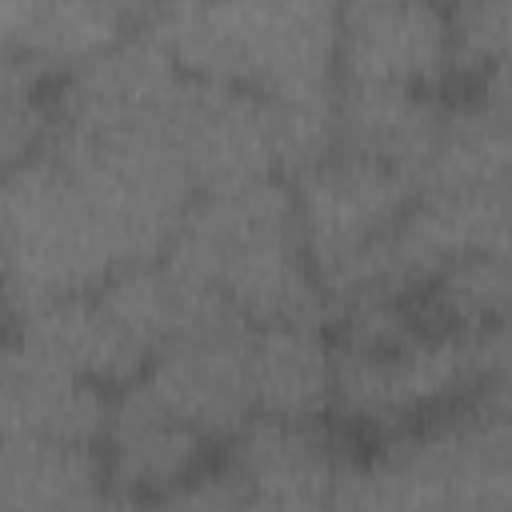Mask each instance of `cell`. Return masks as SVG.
<instances>
[{
    "label": "cell",
    "mask_w": 512,
    "mask_h": 512,
    "mask_svg": "<svg viewBox=\"0 0 512 512\" xmlns=\"http://www.w3.org/2000/svg\"><path fill=\"white\" fill-rule=\"evenodd\" d=\"M160 260L220 292L248 328H332L328 300L300 244L288 180L196 196Z\"/></svg>",
    "instance_id": "obj_1"
},
{
    "label": "cell",
    "mask_w": 512,
    "mask_h": 512,
    "mask_svg": "<svg viewBox=\"0 0 512 512\" xmlns=\"http://www.w3.org/2000/svg\"><path fill=\"white\" fill-rule=\"evenodd\" d=\"M344 0H160L140 24L184 76L268 100L336 88Z\"/></svg>",
    "instance_id": "obj_2"
},
{
    "label": "cell",
    "mask_w": 512,
    "mask_h": 512,
    "mask_svg": "<svg viewBox=\"0 0 512 512\" xmlns=\"http://www.w3.org/2000/svg\"><path fill=\"white\" fill-rule=\"evenodd\" d=\"M512 504L508 384L384 436L364 460H344L332 508H484Z\"/></svg>",
    "instance_id": "obj_3"
},
{
    "label": "cell",
    "mask_w": 512,
    "mask_h": 512,
    "mask_svg": "<svg viewBox=\"0 0 512 512\" xmlns=\"http://www.w3.org/2000/svg\"><path fill=\"white\" fill-rule=\"evenodd\" d=\"M128 264L104 204L52 144L0 176V288L16 320Z\"/></svg>",
    "instance_id": "obj_4"
},
{
    "label": "cell",
    "mask_w": 512,
    "mask_h": 512,
    "mask_svg": "<svg viewBox=\"0 0 512 512\" xmlns=\"http://www.w3.org/2000/svg\"><path fill=\"white\" fill-rule=\"evenodd\" d=\"M508 384V328H444L420 316L388 344H332V412L376 436L440 416Z\"/></svg>",
    "instance_id": "obj_5"
},
{
    "label": "cell",
    "mask_w": 512,
    "mask_h": 512,
    "mask_svg": "<svg viewBox=\"0 0 512 512\" xmlns=\"http://www.w3.org/2000/svg\"><path fill=\"white\" fill-rule=\"evenodd\" d=\"M160 132L196 196L280 180L268 100L248 88L184 76L160 116Z\"/></svg>",
    "instance_id": "obj_6"
},
{
    "label": "cell",
    "mask_w": 512,
    "mask_h": 512,
    "mask_svg": "<svg viewBox=\"0 0 512 512\" xmlns=\"http://www.w3.org/2000/svg\"><path fill=\"white\" fill-rule=\"evenodd\" d=\"M288 188L300 244L316 280L384 240L416 200L408 176L340 152L288 180Z\"/></svg>",
    "instance_id": "obj_7"
},
{
    "label": "cell",
    "mask_w": 512,
    "mask_h": 512,
    "mask_svg": "<svg viewBox=\"0 0 512 512\" xmlns=\"http://www.w3.org/2000/svg\"><path fill=\"white\" fill-rule=\"evenodd\" d=\"M336 80L440 92L452 80V40L440 0H344Z\"/></svg>",
    "instance_id": "obj_8"
},
{
    "label": "cell",
    "mask_w": 512,
    "mask_h": 512,
    "mask_svg": "<svg viewBox=\"0 0 512 512\" xmlns=\"http://www.w3.org/2000/svg\"><path fill=\"white\" fill-rule=\"evenodd\" d=\"M184 72L172 56L144 32L132 28L124 40L60 76L52 104L56 128L80 136H116L136 128H160L168 100L176 96Z\"/></svg>",
    "instance_id": "obj_9"
},
{
    "label": "cell",
    "mask_w": 512,
    "mask_h": 512,
    "mask_svg": "<svg viewBox=\"0 0 512 512\" xmlns=\"http://www.w3.org/2000/svg\"><path fill=\"white\" fill-rule=\"evenodd\" d=\"M220 448L244 508H332L348 460L320 424L272 416H252Z\"/></svg>",
    "instance_id": "obj_10"
},
{
    "label": "cell",
    "mask_w": 512,
    "mask_h": 512,
    "mask_svg": "<svg viewBox=\"0 0 512 512\" xmlns=\"http://www.w3.org/2000/svg\"><path fill=\"white\" fill-rule=\"evenodd\" d=\"M96 448L104 456L116 504H156L168 488L204 468V452L212 444L196 436L172 408H164L144 376H136L108 396V420Z\"/></svg>",
    "instance_id": "obj_11"
},
{
    "label": "cell",
    "mask_w": 512,
    "mask_h": 512,
    "mask_svg": "<svg viewBox=\"0 0 512 512\" xmlns=\"http://www.w3.org/2000/svg\"><path fill=\"white\" fill-rule=\"evenodd\" d=\"M108 396V388L72 376L24 336H0V440L100 444Z\"/></svg>",
    "instance_id": "obj_12"
},
{
    "label": "cell",
    "mask_w": 512,
    "mask_h": 512,
    "mask_svg": "<svg viewBox=\"0 0 512 512\" xmlns=\"http://www.w3.org/2000/svg\"><path fill=\"white\" fill-rule=\"evenodd\" d=\"M96 296L148 360L188 340L228 336L248 328L220 292L176 272L164 260H144L112 272L96 288Z\"/></svg>",
    "instance_id": "obj_13"
},
{
    "label": "cell",
    "mask_w": 512,
    "mask_h": 512,
    "mask_svg": "<svg viewBox=\"0 0 512 512\" xmlns=\"http://www.w3.org/2000/svg\"><path fill=\"white\" fill-rule=\"evenodd\" d=\"M248 332L204 336L176 344L148 360L144 384L208 444H228L252 416L248 384Z\"/></svg>",
    "instance_id": "obj_14"
},
{
    "label": "cell",
    "mask_w": 512,
    "mask_h": 512,
    "mask_svg": "<svg viewBox=\"0 0 512 512\" xmlns=\"http://www.w3.org/2000/svg\"><path fill=\"white\" fill-rule=\"evenodd\" d=\"M444 112L448 100H440V92L336 80V152L384 164L416 188V176L440 140Z\"/></svg>",
    "instance_id": "obj_15"
},
{
    "label": "cell",
    "mask_w": 512,
    "mask_h": 512,
    "mask_svg": "<svg viewBox=\"0 0 512 512\" xmlns=\"http://www.w3.org/2000/svg\"><path fill=\"white\" fill-rule=\"evenodd\" d=\"M256 416L320 424L332 412V344L316 324H260L248 332Z\"/></svg>",
    "instance_id": "obj_16"
},
{
    "label": "cell",
    "mask_w": 512,
    "mask_h": 512,
    "mask_svg": "<svg viewBox=\"0 0 512 512\" xmlns=\"http://www.w3.org/2000/svg\"><path fill=\"white\" fill-rule=\"evenodd\" d=\"M16 336H24L32 348L52 356L72 376L100 384L108 392L124 388L128 380L144 376L148 356L136 348V340L116 324V316L100 304L96 292L52 300L12 324Z\"/></svg>",
    "instance_id": "obj_17"
},
{
    "label": "cell",
    "mask_w": 512,
    "mask_h": 512,
    "mask_svg": "<svg viewBox=\"0 0 512 512\" xmlns=\"http://www.w3.org/2000/svg\"><path fill=\"white\" fill-rule=\"evenodd\" d=\"M116 504L96 444L0 440V508H96Z\"/></svg>",
    "instance_id": "obj_18"
},
{
    "label": "cell",
    "mask_w": 512,
    "mask_h": 512,
    "mask_svg": "<svg viewBox=\"0 0 512 512\" xmlns=\"http://www.w3.org/2000/svg\"><path fill=\"white\" fill-rule=\"evenodd\" d=\"M136 24L112 0H44L16 28L12 52L36 64L48 80L68 76L116 40H124Z\"/></svg>",
    "instance_id": "obj_19"
},
{
    "label": "cell",
    "mask_w": 512,
    "mask_h": 512,
    "mask_svg": "<svg viewBox=\"0 0 512 512\" xmlns=\"http://www.w3.org/2000/svg\"><path fill=\"white\" fill-rule=\"evenodd\" d=\"M424 320L444 328H496L508 316V252H476L448 264L416 296Z\"/></svg>",
    "instance_id": "obj_20"
},
{
    "label": "cell",
    "mask_w": 512,
    "mask_h": 512,
    "mask_svg": "<svg viewBox=\"0 0 512 512\" xmlns=\"http://www.w3.org/2000/svg\"><path fill=\"white\" fill-rule=\"evenodd\" d=\"M452 40V76L484 80L508 68V0H440Z\"/></svg>",
    "instance_id": "obj_21"
},
{
    "label": "cell",
    "mask_w": 512,
    "mask_h": 512,
    "mask_svg": "<svg viewBox=\"0 0 512 512\" xmlns=\"http://www.w3.org/2000/svg\"><path fill=\"white\" fill-rule=\"evenodd\" d=\"M16 28H20V16L8 8V0H0V52H8V48H12Z\"/></svg>",
    "instance_id": "obj_22"
},
{
    "label": "cell",
    "mask_w": 512,
    "mask_h": 512,
    "mask_svg": "<svg viewBox=\"0 0 512 512\" xmlns=\"http://www.w3.org/2000/svg\"><path fill=\"white\" fill-rule=\"evenodd\" d=\"M112 4H116V8H120V12H124V16H128L136 28H140V24L148 20V12H152L160 0H112Z\"/></svg>",
    "instance_id": "obj_23"
},
{
    "label": "cell",
    "mask_w": 512,
    "mask_h": 512,
    "mask_svg": "<svg viewBox=\"0 0 512 512\" xmlns=\"http://www.w3.org/2000/svg\"><path fill=\"white\" fill-rule=\"evenodd\" d=\"M12 324H16V316H12L8 300H4V288H0V336H4V332H12Z\"/></svg>",
    "instance_id": "obj_24"
},
{
    "label": "cell",
    "mask_w": 512,
    "mask_h": 512,
    "mask_svg": "<svg viewBox=\"0 0 512 512\" xmlns=\"http://www.w3.org/2000/svg\"><path fill=\"white\" fill-rule=\"evenodd\" d=\"M40 4H44V0H8V8L20 16V24H24V16H28L32 8H40Z\"/></svg>",
    "instance_id": "obj_25"
}]
</instances>
